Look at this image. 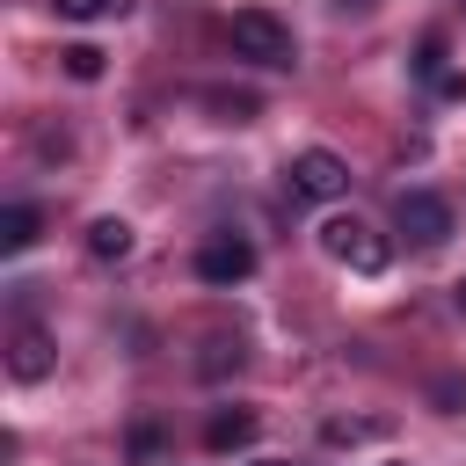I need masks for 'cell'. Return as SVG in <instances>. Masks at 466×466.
<instances>
[{"instance_id":"cell-1","label":"cell","mask_w":466,"mask_h":466,"mask_svg":"<svg viewBox=\"0 0 466 466\" xmlns=\"http://www.w3.org/2000/svg\"><path fill=\"white\" fill-rule=\"evenodd\" d=\"M226 44H233L240 58H255V66H291V58H299L291 29H284L269 7H240V15L226 22Z\"/></svg>"},{"instance_id":"cell-2","label":"cell","mask_w":466,"mask_h":466,"mask_svg":"<svg viewBox=\"0 0 466 466\" xmlns=\"http://www.w3.org/2000/svg\"><path fill=\"white\" fill-rule=\"evenodd\" d=\"M320 248H328L342 269H357V277H379V269H386V240H379L364 218H328V226H320Z\"/></svg>"},{"instance_id":"cell-3","label":"cell","mask_w":466,"mask_h":466,"mask_svg":"<svg viewBox=\"0 0 466 466\" xmlns=\"http://www.w3.org/2000/svg\"><path fill=\"white\" fill-rule=\"evenodd\" d=\"M284 175H291V197H306V204H335V197L350 189V167H342V153H328V146H306Z\"/></svg>"},{"instance_id":"cell-4","label":"cell","mask_w":466,"mask_h":466,"mask_svg":"<svg viewBox=\"0 0 466 466\" xmlns=\"http://www.w3.org/2000/svg\"><path fill=\"white\" fill-rule=\"evenodd\" d=\"M393 226H400L415 248H437V240H451V204H444V197H430V189H400Z\"/></svg>"},{"instance_id":"cell-5","label":"cell","mask_w":466,"mask_h":466,"mask_svg":"<svg viewBox=\"0 0 466 466\" xmlns=\"http://www.w3.org/2000/svg\"><path fill=\"white\" fill-rule=\"evenodd\" d=\"M248 269H255V248L233 240V233H218V240L197 248V277H204V284H240Z\"/></svg>"},{"instance_id":"cell-6","label":"cell","mask_w":466,"mask_h":466,"mask_svg":"<svg viewBox=\"0 0 466 466\" xmlns=\"http://www.w3.org/2000/svg\"><path fill=\"white\" fill-rule=\"evenodd\" d=\"M51 357H58V350H51V335H44L36 320H22V328L7 335V371H15V379H44Z\"/></svg>"},{"instance_id":"cell-7","label":"cell","mask_w":466,"mask_h":466,"mask_svg":"<svg viewBox=\"0 0 466 466\" xmlns=\"http://www.w3.org/2000/svg\"><path fill=\"white\" fill-rule=\"evenodd\" d=\"M36 233H44V211H36V204H7V211H0V248H7V255L36 248Z\"/></svg>"},{"instance_id":"cell-8","label":"cell","mask_w":466,"mask_h":466,"mask_svg":"<svg viewBox=\"0 0 466 466\" xmlns=\"http://www.w3.org/2000/svg\"><path fill=\"white\" fill-rule=\"evenodd\" d=\"M87 255H95V262H124V255H131V226H124V218H95V226H87Z\"/></svg>"},{"instance_id":"cell-9","label":"cell","mask_w":466,"mask_h":466,"mask_svg":"<svg viewBox=\"0 0 466 466\" xmlns=\"http://www.w3.org/2000/svg\"><path fill=\"white\" fill-rule=\"evenodd\" d=\"M248 437H255V415H248V408H218V415H211V430H204V444H211V451H233V444H248Z\"/></svg>"},{"instance_id":"cell-10","label":"cell","mask_w":466,"mask_h":466,"mask_svg":"<svg viewBox=\"0 0 466 466\" xmlns=\"http://www.w3.org/2000/svg\"><path fill=\"white\" fill-rule=\"evenodd\" d=\"M160 459H167L160 430H153V422H138V430H131V466H160Z\"/></svg>"},{"instance_id":"cell-11","label":"cell","mask_w":466,"mask_h":466,"mask_svg":"<svg viewBox=\"0 0 466 466\" xmlns=\"http://www.w3.org/2000/svg\"><path fill=\"white\" fill-rule=\"evenodd\" d=\"M124 0H51V15H66V22H102V15H116Z\"/></svg>"},{"instance_id":"cell-12","label":"cell","mask_w":466,"mask_h":466,"mask_svg":"<svg viewBox=\"0 0 466 466\" xmlns=\"http://www.w3.org/2000/svg\"><path fill=\"white\" fill-rule=\"evenodd\" d=\"M58 58H66L73 80H102V51H95V44H73V51H58Z\"/></svg>"},{"instance_id":"cell-13","label":"cell","mask_w":466,"mask_h":466,"mask_svg":"<svg viewBox=\"0 0 466 466\" xmlns=\"http://www.w3.org/2000/svg\"><path fill=\"white\" fill-rule=\"evenodd\" d=\"M320 437H328V444H357V437H379V422H328Z\"/></svg>"},{"instance_id":"cell-14","label":"cell","mask_w":466,"mask_h":466,"mask_svg":"<svg viewBox=\"0 0 466 466\" xmlns=\"http://www.w3.org/2000/svg\"><path fill=\"white\" fill-rule=\"evenodd\" d=\"M379 0H335V15H371Z\"/></svg>"},{"instance_id":"cell-15","label":"cell","mask_w":466,"mask_h":466,"mask_svg":"<svg viewBox=\"0 0 466 466\" xmlns=\"http://www.w3.org/2000/svg\"><path fill=\"white\" fill-rule=\"evenodd\" d=\"M451 306H459V313H466V277H459V284H451Z\"/></svg>"},{"instance_id":"cell-16","label":"cell","mask_w":466,"mask_h":466,"mask_svg":"<svg viewBox=\"0 0 466 466\" xmlns=\"http://www.w3.org/2000/svg\"><path fill=\"white\" fill-rule=\"evenodd\" d=\"M255 466H284V459H255Z\"/></svg>"}]
</instances>
